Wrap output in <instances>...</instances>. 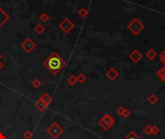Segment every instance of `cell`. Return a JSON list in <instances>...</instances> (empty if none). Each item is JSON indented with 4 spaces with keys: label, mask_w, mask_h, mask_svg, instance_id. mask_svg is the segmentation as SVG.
Here are the masks:
<instances>
[{
    "label": "cell",
    "mask_w": 165,
    "mask_h": 139,
    "mask_svg": "<svg viewBox=\"0 0 165 139\" xmlns=\"http://www.w3.org/2000/svg\"><path fill=\"white\" fill-rule=\"evenodd\" d=\"M123 1H125V0H123Z\"/></svg>",
    "instance_id": "obj_24"
},
{
    "label": "cell",
    "mask_w": 165,
    "mask_h": 139,
    "mask_svg": "<svg viewBox=\"0 0 165 139\" xmlns=\"http://www.w3.org/2000/svg\"><path fill=\"white\" fill-rule=\"evenodd\" d=\"M106 76L108 77V79L111 81H114L117 77L119 76V72L116 71V69L110 68L108 71L106 72Z\"/></svg>",
    "instance_id": "obj_7"
},
{
    "label": "cell",
    "mask_w": 165,
    "mask_h": 139,
    "mask_svg": "<svg viewBox=\"0 0 165 139\" xmlns=\"http://www.w3.org/2000/svg\"><path fill=\"white\" fill-rule=\"evenodd\" d=\"M77 14H78V16L79 17H87V15H88V10H87L86 8H84V7H81L78 10V12H77Z\"/></svg>",
    "instance_id": "obj_15"
},
{
    "label": "cell",
    "mask_w": 165,
    "mask_h": 139,
    "mask_svg": "<svg viewBox=\"0 0 165 139\" xmlns=\"http://www.w3.org/2000/svg\"><path fill=\"white\" fill-rule=\"evenodd\" d=\"M77 79H78L80 82H83V81H85V79H86V77H85V75L84 74H79L78 75V77H77Z\"/></svg>",
    "instance_id": "obj_21"
},
{
    "label": "cell",
    "mask_w": 165,
    "mask_h": 139,
    "mask_svg": "<svg viewBox=\"0 0 165 139\" xmlns=\"http://www.w3.org/2000/svg\"><path fill=\"white\" fill-rule=\"evenodd\" d=\"M159 60H160V62L163 64V66H165V49L159 54Z\"/></svg>",
    "instance_id": "obj_18"
},
{
    "label": "cell",
    "mask_w": 165,
    "mask_h": 139,
    "mask_svg": "<svg viewBox=\"0 0 165 139\" xmlns=\"http://www.w3.org/2000/svg\"><path fill=\"white\" fill-rule=\"evenodd\" d=\"M158 132H159V128L157 126H152V134L153 135H157Z\"/></svg>",
    "instance_id": "obj_17"
},
{
    "label": "cell",
    "mask_w": 165,
    "mask_h": 139,
    "mask_svg": "<svg viewBox=\"0 0 165 139\" xmlns=\"http://www.w3.org/2000/svg\"><path fill=\"white\" fill-rule=\"evenodd\" d=\"M34 31L37 33V34H42V33H43L44 31V27L42 25L41 23H37L36 24V25L34 26Z\"/></svg>",
    "instance_id": "obj_12"
},
{
    "label": "cell",
    "mask_w": 165,
    "mask_h": 139,
    "mask_svg": "<svg viewBox=\"0 0 165 139\" xmlns=\"http://www.w3.org/2000/svg\"><path fill=\"white\" fill-rule=\"evenodd\" d=\"M44 67H46L52 72L53 74H56L60 70L65 66V61L60 57L56 52L50 54V56L44 62Z\"/></svg>",
    "instance_id": "obj_1"
},
{
    "label": "cell",
    "mask_w": 165,
    "mask_h": 139,
    "mask_svg": "<svg viewBox=\"0 0 165 139\" xmlns=\"http://www.w3.org/2000/svg\"><path fill=\"white\" fill-rule=\"evenodd\" d=\"M9 19H10V16L5 13L4 11L2 10V8H0V28L4 25V23L7 22V20H9Z\"/></svg>",
    "instance_id": "obj_8"
},
{
    "label": "cell",
    "mask_w": 165,
    "mask_h": 139,
    "mask_svg": "<svg viewBox=\"0 0 165 139\" xmlns=\"http://www.w3.org/2000/svg\"><path fill=\"white\" fill-rule=\"evenodd\" d=\"M124 111H125V107L124 106H119L118 108H117L116 112H117V114H119V115L123 116V114H124Z\"/></svg>",
    "instance_id": "obj_19"
},
{
    "label": "cell",
    "mask_w": 165,
    "mask_h": 139,
    "mask_svg": "<svg viewBox=\"0 0 165 139\" xmlns=\"http://www.w3.org/2000/svg\"><path fill=\"white\" fill-rule=\"evenodd\" d=\"M124 139H142V138H141L137 133H135V131H131Z\"/></svg>",
    "instance_id": "obj_13"
},
{
    "label": "cell",
    "mask_w": 165,
    "mask_h": 139,
    "mask_svg": "<svg viewBox=\"0 0 165 139\" xmlns=\"http://www.w3.org/2000/svg\"><path fill=\"white\" fill-rule=\"evenodd\" d=\"M2 68H3V64H2L1 62H0V70H1Z\"/></svg>",
    "instance_id": "obj_23"
},
{
    "label": "cell",
    "mask_w": 165,
    "mask_h": 139,
    "mask_svg": "<svg viewBox=\"0 0 165 139\" xmlns=\"http://www.w3.org/2000/svg\"><path fill=\"white\" fill-rule=\"evenodd\" d=\"M128 29L131 32V34L134 36H138L141 32L145 29V25L139 19H133L128 24Z\"/></svg>",
    "instance_id": "obj_2"
},
{
    "label": "cell",
    "mask_w": 165,
    "mask_h": 139,
    "mask_svg": "<svg viewBox=\"0 0 165 139\" xmlns=\"http://www.w3.org/2000/svg\"><path fill=\"white\" fill-rule=\"evenodd\" d=\"M130 114H131V112L130 110L128 109V108H125V111H124V114H123V117L124 118H128L130 116Z\"/></svg>",
    "instance_id": "obj_20"
},
{
    "label": "cell",
    "mask_w": 165,
    "mask_h": 139,
    "mask_svg": "<svg viewBox=\"0 0 165 139\" xmlns=\"http://www.w3.org/2000/svg\"><path fill=\"white\" fill-rule=\"evenodd\" d=\"M157 76L162 81L163 83H165V66H162L158 71L157 72Z\"/></svg>",
    "instance_id": "obj_10"
},
{
    "label": "cell",
    "mask_w": 165,
    "mask_h": 139,
    "mask_svg": "<svg viewBox=\"0 0 165 139\" xmlns=\"http://www.w3.org/2000/svg\"><path fill=\"white\" fill-rule=\"evenodd\" d=\"M49 19H50V17H49V14H46V13H42V14H41V16H40V20H41L42 22L46 23V22H49Z\"/></svg>",
    "instance_id": "obj_14"
},
{
    "label": "cell",
    "mask_w": 165,
    "mask_h": 139,
    "mask_svg": "<svg viewBox=\"0 0 165 139\" xmlns=\"http://www.w3.org/2000/svg\"><path fill=\"white\" fill-rule=\"evenodd\" d=\"M21 47L26 51V52H30V51H31L33 48L35 47V44L33 43V42L30 40L29 38H27V39H26V40L21 44Z\"/></svg>",
    "instance_id": "obj_6"
},
{
    "label": "cell",
    "mask_w": 165,
    "mask_h": 139,
    "mask_svg": "<svg viewBox=\"0 0 165 139\" xmlns=\"http://www.w3.org/2000/svg\"><path fill=\"white\" fill-rule=\"evenodd\" d=\"M142 57H143L142 53H141L138 49L132 50V51L130 52V59L133 63H135V64H137V63L139 62L141 59H142Z\"/></svg>",
    "instance_id": "obj_5"
},
{
    "label": "cell",
    "mask_w": 165,
    "mask_h": 139,
    "mask_svg": "<svg viewBox=\"0 0 165 139\" xmlns=\"http://www.w3.org/2000/svg\"><path fill=\"white\" fill-rule=\"evenodd\" d=\"M147 101H148V102H149L150 104L154 105V104H155L158 101V98H157V96L155 95V94H152V95H150L148 97Z\"/></svg>",
    "instance_id": "obj_11"
},
{
    "label": "cell",
    "mask_w": 165,
    "mask_h": 139,
    "mask_svg": "<svg viewBox=\"0 0 165 139\" xmlns=\"http://www.w3.org/2000/svg\"><path fill=\"white\" fill-rule=\"evenodd\" d=\"M69 81H70L71 83H74V82H76V78L74 77L73 75H71V76L70 78H69Z\"/></svg>",
    "instance_id": "obj_22"
},
{
    "label": "cell",
    "mask_w": 165,
    "mask_h": 139,
    "mask_svg": "<svg viewBox=\"0 0 165 139\" xmlns=\"http://www.w3.org/2000/svg\"><path fill=\"white\" fill-rule=\"evenodd\" d=\"M59 28L64 33H69L74 28V23L71 22L70 19L65 17V19L62 20V22L59 24Z\"/></svg>",
    "instance_id": "obj_3"
},
{
    "label": "cell",
    "mask_w": 165,
    "mask_h": 139,
    "mask_svg": "<svg viewBox=\"0 0 165 139\" xmlns=\"http://www.w3.org/2000/svg\"><path fill=\"white\" fill-rule=\"evenodd\" d=\"M143 131L144 133H145L146 135H151L152 134V126L151 125H146L145 126H144L143 129Z\"/></svg>",
    "instance_id": "obj_16"
},
{
    "label": "cell",
    "mask_w": 165,
    "mask_h": 139,
    "mask_svg": "<svg viewBox=\"0 0 165 139\" xmlns=\"http://www.w3.org/2000/svg\"><path fill=\"white\" fill-rule=\"evenodd\" d=\"M100 125L103 126L105 131H107V129H110V126H112L114 125V119L109 114H105L103 119L100 121Z\"/></svg>",
    "instance_id": "obj_4"
},
{
    "label": "cell",
    "mask_w": 165,
    "mask_h": 139,
    "mask_svg": "<svg viewBox=\"0 0 165 139\" xmlns=\"http://www.w3.org/2000/svg\"><path fill=\"white\" fill-rule=\"evenodd\" d=\"M157 51H155V49H153V48H150V49L146 52V57L149 60H151V61L155 60V58H157Z\"/></svg>",
    "instance_id": "obj_9"
}]
</instances>
